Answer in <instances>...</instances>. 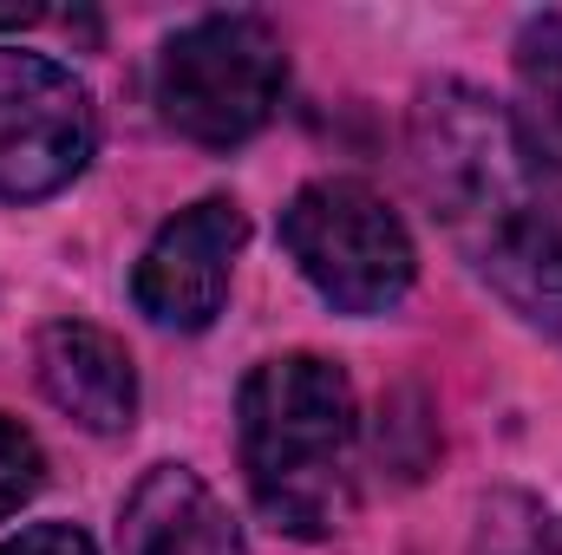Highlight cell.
I'll return each instance as SVG.
<instances>
[{
  "label": "cell",
  "instance_id": "cell-1",
  "mask_svg": "<svg viewBox=\"0 0 562 555\" xmlns=\"http://www.w3.org/2000/svg\"><path fill=\"white\" fill-rule=\"evenodd\" d=\"M406 150L464 269L530 333L562 347V170L517 105L471 79H431L413 99Z\"/></svg>",
  "mask_w": 562,
  "mask_h": 555
},
{
  "label": "cell",
  "instance_id": "cell-2",
  "mask_svg": "<svg viewBox=\"0 0 562 555\" xmlns=\"http://www.w3.org/2000/svg\"><path fill=\"white\" fill-rule=\"evenodd\" d=\"M236 457L281 536H334L360 490V399L347 366L307 347L249 366L236 393Z\"/></svg>",
  "mask_w": 562,
  "mask_h": 555
},
{
  "label": "cell",
  "instance_id": "cell-3",
  "mask_svg": "<svg viewBox=\"0 0 562 555\" xmlns=\"http://www.w3.org/2000/svg\"><path fill=\"white\" fill-rule=\"evenodd\" d=\"M157 118L196 150H243L288 99V46L262 13H196L150 66Z\"/></svg>",
  "mask_w": 562,
  "mask_h": 555
},
{
  "label": "cell",
  "instance_id": "cell-4",
  "mask_svg": "<svg viewBox=\"0 0 562 555\" xmlns=\"http://www.w3.org/2000/svg\"><path fill=\"white\" fill-rule=\"evenodd\" d=\"M281 249L301 281L347 320L406 307L419 281V242L406 216L360 177H314L281 209Z\"/></svg>",
  "mask_w": 562,
  "mask_h": 555
},
{
  "label": "cell",
  "instance_id": "cell-5",
  "mask_svg": "<svg viewBox=\"0 0 562 555\" xmlns=\"http://www.w3.org/2000/svg\"><path fill=\"white\" fill-rule=\"evenodd\" d=\"M99 157L86 79L33 46H0V203H46Z\"/></svg>",
  "mask_w": 562,
  "mask_h": 555
},
{
  "label": "cell",
  "instance_id": "cell-6",
  "mask_svg": "<svg viewBox=\"0 0 562 555\" xmlns=\"http://www.w3.org/2000/svg\"><path fill=\"white\" fill-rule=\"evenodd\" d=\"M249 242V216L236 196H196L183 203L170 223H157V236L144 242L138 269H132V301L150 327L164 333H203L216 327L229 281Z\"/></svg>",
  "mask_w": 562,
  "mask_h": 555
},
{
  "label": "cell",
  "instance_id": "cell-7",
  "mask_svg": "<svg viewBox=\"0 0 562 555\" xmlns=\"http://www.w3.org/2000/svg\"><path fill=\"white\" fill-rule=\"evenodd\" d=\"M40 393L92 438H125L138 424V360L119 333L92 320H53L33 340Z\"/></svg>",
  "mask_w": 562,
  "mask_h": 555
},
{
  "label": "cell",
  "instance_id": "cell-8",
  "mask_svg": "<svg viewBox=\"0 0 562 555\" xmlns=\"http://www.w3.org/2000/svg\"><path fill=\"white\" fill-rule=\"evenodd\" d=\"M119 550L125 555H249L243 523L229 503L190 471V464H150L125 510H119Z\"/></svg>",
  "mask_w": 562,
  "mask_h": 555
},
{
  "label": "cell",
  "instance_id": "cell-9",
  "mask_svg": "<svg viewBox=\"0 0 562 555\" xmlns=\"http://www.w3.org/2000/svg\"><path fill=\"white\" fill-rule=\"evenodd\" d=\"M510 66H517V118L530 125V138L543 144V157L562 170V13H530L510 39Z\"/></svg>",
  "mask_w": 562,
  "mask_h": 555
},
{
  "label": "cell",
  "instance_id": "cell-10",
  "mask_svg": "<svg viewBox=\"0 0 562 555\" xmlns=\"http://www.w3.org/2000/svg\"><path fill=\"white\" fill-rule=\"evenodd\" d=\"M471 555H562V523L530 490H491L477 503Z\"/></svg>",
  "mask_w": 562,
  "mask_h": 555
},
{
  "label": "cell",
  "instance_id": "cell-11",
  "mask_svg": "<svg viewBox=\"0 0 562 555\" xmlns=\"http://www.w3.org/2000/svg\"><path fill=\"white\" fill-rule=\"evenodd\" d=\"M40 484H46V451H40V438H33L20 418L0 412V523L20 517V510L40 497Z\"/></svg>",
  "mask_w": 562,
  "mask_h": 555
},
{
  "label": "cell",
  "instance_id": "cell-12",
  "mask_svg": "<svg viewBox=\"0 0 562 555\" xmlns=\"http://www.w3.org/2000/svg\"><path fill=\"white\" fill-rule=\"evenodd\" d=\"M0 555H99V543L79 523H26L20 536H7Z\"/></svg>",
  "mask_w": 562,
  "mask_h": 555
}]
</instances>
